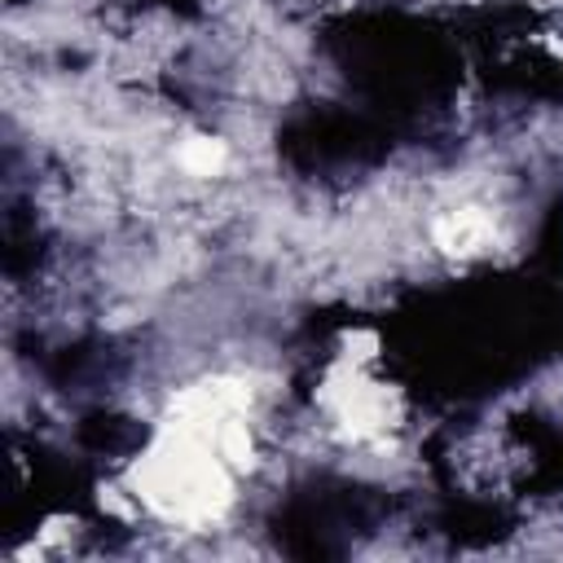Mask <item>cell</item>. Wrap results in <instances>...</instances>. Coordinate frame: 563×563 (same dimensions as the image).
I'll list each match as a JSON object with an SVG mask.
<instances>
[{
  "instance_id": "cell-1",
  "label": "cell",
  "mask_w": 563,
  "mask_h": 563,
  "mask_svg": "<svg viewBox=\"0 0 563 563\" xmlns=\"http://www.w3.org/2000/svg\"><path fill=\"white\" fill-rule=\"evenodd\" d=\"M493 238V224L484 211L466 207V211H449L440 224H435V242L449 251V255H471V251H484Z\"/></svg>"
},
{
  "instance_id": "cell-2",
  "label": "cell",
  "mask_w": 563,
  "mask_h": 563,
  "mask_svg": "<svg viewBox=\"0 0 563 563\" xmlns=\"http://www.w3.org/2000/svg\"><path fill=\"white\" fill-rule=\"evenodd\" d=\"M180 163L194 176H216L224 167V145L216 136H194V141L180 145Z\"/></svg>"
}]
</instances>
